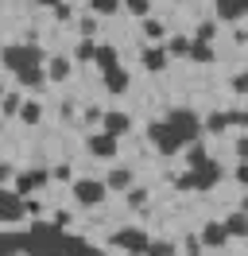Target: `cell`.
Segmentation results:
<instances>
[{"mask_svg":"<svg viewBox=\"0 0 248 256\" xmlns=\"http://www.w3.org/2000/svg\"><path fill=\"white\" fill-rule=\"evenodd\" d=\"M86 240L62 233L58 225H46V222H31V229L24 233V252L28 256H78Z\"/></svg>","mask_w":248,"mask_h":256,"instance_id":"obj_1","label":"cell"},{"mask_svg":"<svg viewBox=\"0 0 248 256\" xmlns=\"http://www.w3.org/2000/svg\"><path fill=\"white\" fill-rule=\"evenodd\" d=\"M43 47L39 43H8L4 47V66L12 70V74H24V70H39L43 66Z\"/></svg>","mask_w":248,"mask_h":256,"instance_id":"obj_2","label":"cell"},{"mask_svg":"<svg viewBox=\"0 0 248 256\" xmlns=\"http://www.w3.org/2000/svg\"><path fill=\"white\" fill-rule=\"evenodd\" d=\"M167 124L174 128V136H178L186 148L198 144L202 132H206V124L198 120V112H190V109H170V112H167Z\"/></svg>","mask_w":248,"mask_h":256,"instance_id":"obj_3","label":"cell"},{"mask_svg":"<svg viewBox=\"0 0 248 256\" xmlns=\"http://www.w3.org/2000/svg\"><path fill=\"white\" fill-rule=\"evenodd\" d=\"M148 140L155 144V152H159V156H178V152L186 148L182 140L174 136V128H170L167 120H152V124H148Z\"/></svg>","mask_w":248,"mask_h":256,"instance_id":"obj_4","label":"cell"},{"mask_svg":"<svg viewBox=\"0 0 248 256\" xmlns=\"http://www.w3.org/2000/svg\"><path fill=\"white\" fill-rule=\"evenodd\" d=\"M105 190H108V182H101V178H74V198L82 206L105 202Z\"/></svg>","mask_w":248,"mask_h":256,"instance_id":"obj_5","label":"cell"},{"mask_svg":"<svg viewBox=\"0 0 248 256\" xmlns=\"http://www.w3.org/2000/svg\"><path fill=\"white\" fill-rule=\"evenodd\" d=\"M28 214V198L24 194H16V190H0V222H20Z\"/></svg>","mask_w":248,"mask_h":256,"instance_id":"obj_6","label":"cell"},{"mask_svg":"<svg viewBox=\"0 0 248 256\" xmlns=\"http://www.w3.org/2000/svg\"><path fill=\"white\" fill-rule=\"evenodd\" d=\"M112 244H116V248H124V252H148V244H152V240L144 237V229H116V233H112Z\"/></svg>","mask_w":248,"mask_h":256,"instance_id":"obj_7","label":"cell"},{"mask_svg":"<svg viewBox=\"0 0 248 256\" xmlns=\"http://www.w3.org/2000/svg\"><path fill=\"white\" fill-rule=\"evenodd\" d=\"M50 171H43V167H31V171H20L16 175V194H31V190H39V186H46L50 182Z\"/></svg>","mask_w":248,"mask_h":256,"instance_id":"obj_8","label":"cell"},{"mask_svg":"<svg viewBox=\"0 0 248 256\" xmlns=\"http://www.w3.org/2000/svg\"><path fill=\"white\" fill-rule=\"evenodd\" d=\"M190 175H194V190H214L217 182H221V167H217L214 160H206L202 167H194Z\"/></svg>","mask_w":248,"mask_h":256,"instance_id":"obj_9","label":"cell"},{"mask_svg":"<svg viewBox=\"0 0 248 256\" xmlns=\"http://www.w3.org/2000/svg\"><path fill=\"white\" fill-rule=\"evenodd\" d=\"M86 148H90V156H97V160H112V156H116V136L97 132V136L86 140Z\"/></svg>","mask_w":248,"mask_h":256,"instance_id":"obj_10","label":"cell"},{"mask_svg":"<svg viewBox=\"0 0 248 256\" xmlns=\"http://www.w3.org/2000/svg\"><path fill=\"white\" fill-rule=\"evenodd\" d=\"M202 244L206 248H225V240H229V229H225V222H210V225H202Z\"/></svg>","mask_w":248,"mask_h":256,"instance_id":"obj_11","label":"cell"},{"mask_svg":"<svg viewBox=\"0 0 248 256\" xmlns=\"http://www.w3.org/2000/svg\"><path fill=\"white\" fill-rule=\"evenodd\" d=\"M214 12H217V20H240V16H248V0H217Z\"/></svg>","mask_w":248,"mask_h":256,"instance_id":"obj_12","label":"cell"},{"mask_svg":"<svg viewBox=\"0 0 248 256\" xmlns=\"http://www.w3.org/2000/svg\"><path fill=\"white\" fill-rule=\"evenodd\" d=\"M101 124H105V132L108 136H116V140H120L124 132H128V128H132V116H128V112H105V120H101Z\"/></svg>","mask_w":248,"mask_h":256,"instance_id":"obj_13","label":"cell"},{"mask_svg":"<svg viewBox=\"0 0 248 256\" xmlns=\"http://www.w3.org/2000/svg\"><path fill=\"white\" fill-rule=\"evenodd\" d=\"M140 62L148 66L152 74H159V70L167 66V47H148V50H144V54H140Z\"/></svg>","mask_w":248,"mask_h":256,"instance_id":"obj_14","label":"cell"},{"mask_svg":"<svg viewBox=\"0 0 248 256\" xmlns=\"http://www.w3.org/2000/svg\"><path fill=\"white\" fill-rule=\"evenodd\" d=\"M105 182H108V190H132V171L128 167H112Z\"/></svg>","mask_w":248,"mask_h":256,"instance_id":"obj_15","label":"cell"},{"mask_svg":"<svg viewBox=\"0 0 248 256\" xmlns=\"http://www.w3.org/2000/svg\"><path fill=\"white\" fill-rule=\"evenodd\" d=\"M225 229H229V237H248V214L244 210H236L225 218Z\"/></svg>","mask_w":248,"mask_h":256,"instance_id":"obj_16","label":"cell"},{"mask_svg":"<svg viewBox=\"0 0 248 256\" xmlns=\"http://www.w3.org/2000/svg\"><path fill=\"white\" fill-rule=\"evenodd\" d=\"M97 66H101V74H108V70H116V47H112V43H101V47H97Z\"/></svg>","mask_w":248,"mask_h":256,"instance_id":"obj_17","label":"cell"},{"mask_svg":"<svg viewBox=\"0 0 248 256\" xmlns=\"http://www.w3.org/2000/svg\"><path fill=\"white\" fill-rule=\"evenodd\" d=\"M105 90H108V94H116V97H120L124 90H128V74H124L120 66H116V70H108V74H105Z\"/></svg>","mask_w":248,"mask_h":256,"instance_id":"obj_18","label":"cell"},{"mask_svg":"<svg viewBox=\"0 0 248 256\" xmlns=\"http://www.w3.org/2000/svg\"><path fill=\"white\" fill-rule=\"evenodd\" d=\"M16 82H20L24 90H43L46 74H43V70H24V74H16Z\"/></svg>","mask_w":248,"mask_h":256,"instance_id":"obj_19","label":"cell"},{"mask_svg":"<svg viewBox=\"0 0 248 256\" xmlns=\"http://www.w3.org/2000/svg\"><path fill=\"white\" fill-rule=\"evenodd\" d=\"M24 252V233H4L0 237V256H16Z\"/></svg>","mask_w":248,"mask_h":256,"instance_id":"obj_20","label":"cell"},{"mask_svg":"<svg viewBox=\"0 0 248 256\" xmlns=\"http://www.w3.org/2000/svg\"><path fill=\"white\" fill-rule=\"evenodd\" d=\"M46 78H50V82H66V78H70V58H62V54H58V58H50Z\"/></svg>","mask_w":248,"mask_h":256,"instance_id":"obj_21","label":"cell"},{"mask_svg":"<svg viewBox=\"0 0 248 256\" xmlns=\"http://www.w3.org/2000/svg\"><path fill=\"white\" fill-rule=\"evenodd\" d=\"M97 47H101V43H93V39H86V43H78L74 58H78V62H97Z\"/></svg>","mask_w":248,"mask_h":256,"instance_id":"obj_22","label":"cell"},{"mask_svg":"<svg viewBox=\"0 0 248 256\" xmlns=\"http://www.w3.org/2000/svg\"><path fill=\"white\" fill-rule=\"evenodd\" d=\"M190 47H194V39H186V35L167 39V54H186V58H190Z\"/></svg>","mask_w":248,"mask_h":256,"instance_id":"obj_23","label":"cell"},{"mask_svg":"<svg viewBox=\"0 0 248 256\" xmlns=\"http://www.w3.org/2000/svg\"><path fill=\"white\" fill-rule=\"evenodd\" d=\"M206 160H210V156H206L202 140H198V144H190V148H186V167H190V171H194V167H202Z\"/></svg>","mask_w":248,"mask_h":256,"instance_id":"obj_24","label":"cell"},{"mask_svg":"<svg viewBox=\"0 0 248 256\" xmlns=\"http://www.w3.org/2000/svg\"><path fill=\"white\" fill-rule=\"evenodd\" d=\"M90 12H97V16H112V12H124V4H116V0H90Z\"/></svg>","mask_w":248,"mask_h":256,"instance_id":"obj_25","label":"cell"},{"mask_svg":"<svg viewBox=\"0 0 248 256\" xmlns=\"http://www.w3.org/2000/svg\"><path fill=\"white\" fill-rule=\"evenodd\" d=\"M190 58H194V62H214V47L194 39V47H190Z\"/></svg>","mask_w":248,"mask_h":256,"instance_id":"obj_26","label":"cell"},{"mask_svg":"<svg viewBox=\"0 0 248 256\" xmlns=\"http://www.w3.org/2000/svg\"><path fill=\"white\" fill-rule=\"evenodd\" d=\"M229 128V112H210L206 116V132H225Z\"/></svg>","mask_w":248,"mask_h":256,"instance_id":"obj_27","label":"cell"},{"mask_svg":"<svg viewBox=\"0 0 248 256\" xmlns=\"http://www.w3.org/2000/svg\"><path fill=\"white\" fill-rule=\"evenodd\" d=\"M124 12H132V16H140V20H152V4H148V0H128Z\"/></svg>","mask_w":248,"mask_h":256,"instance_id":"obj_28","label":"cell"},{"mask_svg":"<svg viewBox=\"0 0 248 256\" xmlns=\"http://www.w3.org/2000/svg\"><path fill=\"white\" fill-rule=\"evenodd\" d=\"M144 256H174V244H170V240H152Z\"/></svg>","mask_w":248,"mask_h":256,"instance_id":"obj_29","label":"cell"},{"mask_svg":"<svg viewBox=\"0 0 248 256\" xmlns=\"http://www.w3.org/2000/svg\"><path fill=\"white\" fill-rule=\"evenodd\" d=\"M20 116H24L28 124H39V116H43V105H35V101H28V105L20 109Z\"/></svg>","mask_w":248,"mask_h":256,"instance_id":"obj_30","label":"cell"},{"mask_svg":"<svg viewBox=\"0 0 248 256\" xmlns=\"http://www.w3.org/2000/svg\"><path fill=\"white\" fill-rule=\"evenodd\" d=\"M214 35H217V24H214V20H202V24H198V35H194V39H198V43H210Z\"/></svg>","mask_w":248,"mask_h":256,"instance_id":"obj_31","label":"cell"},{"mask_svg":"<svg viewBox=\"0 0 248 256\" xmlns=\"http://www.w3.org/2000/svg\"><path fill=\"white\" fill-rule=\"evenodd\" d=\"M20 109H24L20 94H8V97H4V116H20Z\"/></svg>","mask_w":248,"mask_h":256,"instance_id":"obj_32","label":"cell"},{"mask_svg":"<svg viewBox=\"0 0 248 256\" xmlns=\"http://www.w3.org/2000/svg\"><path fill=\"white\" fill-rule=\"evenodd\" d=\"M144 35H148V39H159V35H163V24H159V20H144Z\"/></svg>","mask_w":248,"mask_h":256,"instance_id":"obj_33","label":"cell"},{"mask_svg":"<svg viewBox=\"0 0 248 256\" xmlns=\"http://www.w3.org/2000/svg\"><path fill=\"white\" fill-rule=\"evenodd\" d=\"M50 12H54L58 20H70V16H74V8H70L66 0H54V4H50Z\"/></svg>","mask_w":248,"mask_h":256,"instance_id":"obj_34","label":"cell"},{"mask_svg":"<svg viewBox=\"0 0 248 256\" xmlns=\"http://www.w3.org/2000/svg\"><path fill=\"white\" fill-rule=\"evenodd\" d=\"M144 202H148V190L132 186V190H128V206H144Z\"/></svg>","mask_w":248,"mask_h":256,"instance_id":"obj_35","label":"cell"},{"mask_svg":"<svg viewBox=\"0 0 248 256\" xmlns=\"http://www.w3.org/2000/svg\"><path fill=\"white\" fill-rule=\"evenodd\" d=\"M174 186H178V190H194V175H190V171L178 175V178H174Z\"/></svg>","mask_w":248,"mask_h":256,"instance_id":"obj_36","label":"cell"},{"mask_svg":"<svg viewBox=\"0 0 248 256\" xmlns=\"http://www.w3.org/2000/svg\"><path fill=\"white\" fill-rule=\"evenodd\" d=\"M78 28H82V35H86V39H90V35L97 32V20H93V16H86V20H82V24H78Z\"/></svg>","mask_w":248,"mask_h":256,"instance_id":"obj_37","label":"cell"},{"mask_svg":"<svg viewBox=\"0 0 248 256\" xmlns=\"http://www.w3.org/2000/svg\"><path fill=\"white\" fill-rule=\"evenodd\" d=\"M202 252V237H186V256H198Z\"/></svg>","mask_w":248,"mask_h":256,"instance_id":"obj_38","label":"cell"},{"mask_svg":"<svg viewBox=\"0 0 248 256\" xmlns=\"http://www.w3.org/2000/svg\"><path fill=\"white\" fill-rule=\"evenodd\" d=\"M229 124H240V128H248V112L232 109V112H229Z\"/></svg>","mask_w":248,"mask_h":256,"instance_id":"obj_39","label":"cell"},{"mask_svg":"<svg viewBox=\"0 0 248 256\" xmlns=\"http://www.w3.org/2000/svg\"><path fill=\"white\" fill-rule=\"evenodd\" d=\"M50 175L58 178V182H70V167H66V163H58V167H54V171H50Z\"/></svg>","mask_w":248,"mask_h":256,"instance_id":"obj_40","label":"cell"},{"mask_svg":"<svg viewBox=\"0 0 248 256\" xmlns=\"http://www.w3.org/2000/svg\"><path fill=\"white\" fill-rule=\"evenodd\" d=\"M232 90H236V94H248V74H236V78H232Z\"/></svg>","mask_w":248,"mask_h":256,"instance_id":"obj_41","label":"cell"},{"mask_svg":"<svg viewBox=\"0 0 248 256\" xmlns=\"http://www.w3.org/2000/svg\"><path fill=\"white\" fill-rule=\"evenodd\" d=\"M78 256H105V248H97V244H82Z\"/></svg>","mask_w":248,"mask_h":256,"instance_id":"obj_42","label":"cell"},{"mask_svg":"<svg viewBox=\"0 0 248 256\" xmlns=\"http://www.w3.org/2000/svg\"><path fill=\"white\" fill-rule=\"evenodd\" d=\"M236 156L248 163V136H240V140H236Z\"/></svg>","mask_w":248,"mask_h":256,"instance_id":"obj_43","label":"cell"},{"mask_svg":"<svg viewBox=\"0 0 248 256\" xmlns=\"http://www.w3.org/2000/svg\"><path fill=\"white\" fill-rule=\"evenodd\" d=\"M236 182H240V186H248V163H240V167H236Z\"/></svg>","mask_w":248,"mask_h":256,"instance_id":"obj_44","label":"cell"},{"mask_svg":"<svg viewBox=\"0 0 248 256\" xmlns=\"http://www.w3.org/2000/svg\"><path fill=\"white\" fill-rule=\"evenodd\" d=\"M86 120H90V124H93V120H105V112H101V109H86Z\"/></svg>","mask_w":248,"mask_h":256,"instance_id":"obj_45","label":"cell"},{"mask_svg":"<svg viewBox=\"0 0 248 256\" xmlns=\"http://www.w3.org/2000/svg\"><path fill=\"white\" fill-rule=\"evenodd\" d=\"M244 214H248V198H244Z\"/></svg>","mask_w":248,"mask_h":256,"instance_id":"obj_46","label":"cell"}]
</instances>
